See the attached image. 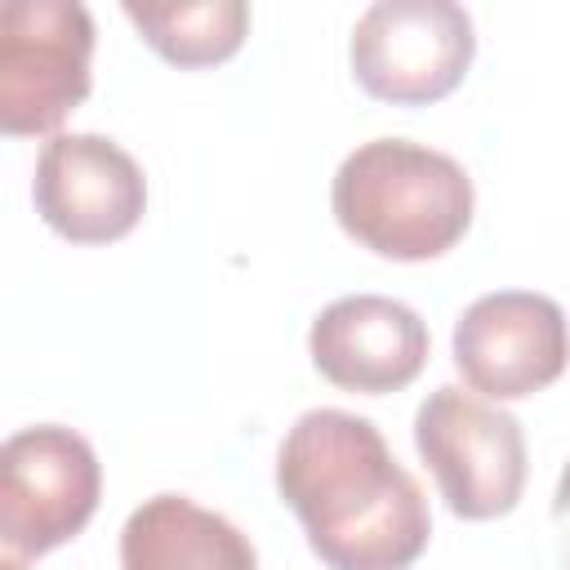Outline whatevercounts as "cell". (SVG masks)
<instances>
[{
	"label": "cell",
	"instance_id": "6da1fadb",
	"mask_svg": "<svg viewBox=\"0 0 570 570\" xmlns=\"http://www.w3.org/2000/svg\"><path fill=\"white\" fill-rule=\"evenodd\" d=\"M276 490L330 570H410L432 512L383 432L347 410H307L276 450Z\"/></svg>",
	"mask_w": 570,
	"mask_h": 570
},
{
	"label": "cell",
	"instance_id": "7a4b0ae2",
	"mask_svg": "<svg viewBox=\"0 0 570 570\" xmlns=\"http://www.w3.org/2000/svg\"><path fill=\"white\" fill-rule=\"evenodd\" d=\"M330 205L361 249L392 263H423L463 240L476 191L454 156L410 138H370L343 156Z\"/></svg>",
	"mask_w": 570,
	"mask_h": 570
},
{
	"label": "cell",
	"instance_id": "3957f363",
	"mask_svg": "<svg viewBox=\"0 0 570 570\" xmlns=\"http://www.w3.org/2000/svg\"><path fill=\"white\" fill-rule=\"evenodd\" d=\"M414 445L445 508L463 521L508 517L525 490L521 423L459 383H441L414 414Z\"/></svg>",
	"mask_w": 570,
	"mask_h": 570
},
{
	"label": "cell",
	"instance_id": "277c9868",
	"mask_svg": "<svg viewBox=\"0 0 570 570\" xmlns=\"http://www.w3.org/2000/svg\"><path fill=\"white\" fill-rule=\"evenodd\" d=\"M94 18L76 0H4L0 9V129L53 134L89 98Z\"/></svg>",
	"mask_w": 570,
	"mask_h": 570
},
{
	"label": "cell",
	"instance_id": "5b68a950",
	"mask_svg": "<svg viewBox=\"0 0 570 570\" xmlns=\"http://www.w3.org/2000/svg\"><path fill=\"white\" fill-rule=\"evenodd\" d=\"M356 85L392 107H423L459 89L476 31L454 0H379L352 27Z\"/></svg>",
	"mask_w": 570,
	"mask_h": 570
},
{
	"label": "cell",
	"instance_id": "8992f818",
	"mask_svg": "<svg viewBox=\"0 0 570 570\" xmlns=\"http://www.w3.org/2000/svg\"><path fill=\"white\" fill-rule=\"evenodd\" d=\"M102 494L94 445L62 428L36 423L0 445V539L9 557H45L76 539Z\"/></svg>",
	"mask_w": 570,
	"mask_h": 570
},
{
	"label": "cell",
	"instance_id": "52a82bcc",
	"mask_svg": "<svg viewBox=\"0 0 570 570\" xmlns=\"http://www.w3.org/2000/svg\"><path fill=\"white\" fill-rule=\"evenodd\" d=\"M454 365L490 401H521L561 379L570 365L566 312L534 289H494L454 321Z\"/></svg>",
	"mask_w": 570,
	"mask_h": 570
},
{
	"label": "cell",
	"instance_id": "ba28073f",
	"mask_svg": "<svg viewBox=\"0 0 570 570\" xmlns=\"http://www.w3.org/2000/svg\"><path fill=\"white\" fill-rule=\"evenodd\" d=\"M36 214L71 245H111L147 209L138 160L102 134H53L36 156Z\"/></svg>",
	"mask_w": 570,
	"mask_h": 570
},
{
	"label": "cell",
	"instance_id": "9c48e42d",
	"mask_svg": "<svg viewBox=\"0 0 570 570\" xmlns=\"http://www.w3.org/2000/svg\"><path fill=\"white\" fill-rule=\"evenodd\" d=\"M428 343L432 338L419 312L387 294L334 298L307 330V352L321 379L361 396L410 387L428 365Z\"/></svg>",
	"mask_w": 570,
	"mask_h": 570
},
{
	"label": "cell",
	"instance_id": "30bf717a",
	"mask_svg": "<svg viewBox=\"0 0 570 570\" xmlns=\"http://www.w3.org/2000/svg\"><path fill=\"white\" fill-rule=\"evenodd\" d=\"M120 570H258V552L223 512L151 494L120 530Z\"/></svg>",
	"mask_w": 570,
	"mask_h": 570
},
{
	"label": "cell",
	"instance_id": "8fae6325",
	"mask_svg": "<svg viewBox=\"0 0 570 570\" xmlns=\"http://www.w3.org/2000/svg\"><path fill=\"white\" fill-rule=\"evenodd\" d=\"M125 18L174 67L227 62L245 45V31H249V4L245 0H196V4L125 0Z\"/></svg>",
	"mask_w": 570,
	"mask_h": 570
},
{
	"label": "cell",
	"instance_id": "7c38bea8",
	"mask_svg": "<svg viewBox=\"0 0 570 570\" xmlns=\"http://www.w3.org/2000/svg\"><path fill=\"white\" fill-rule=\"evenodd\" d=\"M552 525H557V543H561V566L570 570V463L561 468V481L552 494Z\"/></svg>",
	"mask_w": 570,
	"mask_h": 570
},
{
	"label": "cell",
	"instance_id": "4fadbf2b",
	"mask_svg": "<svg viewBox=\"0 0 570 570\" xmlns=\"http://www.w3.org/2000/svg\"><path fill=\"white\" fill-rule=\"evenodd\" d=\"M4 570H18V557H9V552H4Z\"/></svg>",
	"mask_w": 570,
	"mask_h": 570
}]
</instances>
